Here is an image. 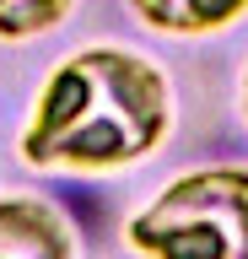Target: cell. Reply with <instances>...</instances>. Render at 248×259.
<instances>
[{"label": "cell", "mask_w": 248, "mask_h": 259, "mask_svg": "<svg viewBox=\"0 0 248 259\" xmlns=\"http://www.w3.org/2000/svg\"><path fill=\"white\" fill-rule=\"evenodd\" d=\"M243 113H248V76H243Z\"/></svg>", "instance_id": "obj_6"}, {"label": "cell", "mask_w": 248, "mask_h": 259, "mask_svg": "<svg viewBox=\"0 0 248 259\" xmlns=\"http://www.w3.org/2000/svg\"><path fill=\"white\" fill-rule=\"evenodd\" d=\"M167 130H173L167 76L130 49L103 44L54 65L22 130V157L54 173H114L151 157Z\"/></svg>", "instance_id": "obj_1"}, {"label": "cell", "mask_w": 248, "mask_h": 259, "mask_svg": "<svg viewBox=\"0 0 248 259\" xmlns=\"http://www.w3.org/2000/svg\"><path fill=\"white\" fill-rule=\"evenodd\" d=\"M70 6L76 0H0V38H11V44L38 38V32L60 27L70 16Z\"/></svg>", "instance_id": "obj_5"}, {"label": "cell", "mask_w": 248, "mask_h": 259, "mask_svg": "<svg viewBox=\"0 0 248 259\" xmlns=\"http://www.w3.org/2000/svg\"><path fill=\"white\" fill-rule=\"evenodd\" d=\"M0 259H76V232L54 205L6 194L0 200Z\"/></svg>", "instance_id": "obj_3"}, {"label": "cell", "mask_w": 248, "mask_h": 259, "mask_svg": "<svg viewBox=\"0 0 248 259\" xmlns=\"http://www.w3.org/2000/svg\"><path fill=\"white\" fill-rule=\"evenodd\" d=\"M140 259H248V167H194L130 222Z\"/></svg>", "instance_id": "obj_2"}, {"label": "cell", "mask_w": 248, "mask_h": 259, "mask_svg": "<svg viewBox=\"0 0 248 259\" xmlns=\"http://www.w3.org/2000/svg\"><path fill=\"white\" fill-rule=\"evenodd\" d=\"M130 11L157 32H178V38H194V32H221L232 27L237 16L248 11V0H130Z\"/></svg>", "instance_id": "obj_4"}]
</instances>
